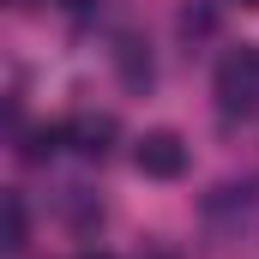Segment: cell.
Here are the masks:
<instances>
[{"instance_id": "obj_4", "label": "cell", "mask_w": 259, "mask_h": 259, "mask_svg": "<svg viewBox=\"0 0 259 259\" xmlns=\"http://www.w3.org/2000/svg\"><path fill=\"white\" fill-rule=\"evenodd\" d=\"M0 247L6 253H24V199L6 193V229H0Z\"/></svg>"}, {"instance_id": "obj_5", "label": "cell", "mask_w": 259, "mask_h": 259, "mask_svg": "<svg viewBox=\"0 0 259 259\" xmlns=\"http://www.w3.org/2000/svg\"><path fill=\"white\" fill-rule=\"evenodd\" d=\"M115 61H121V78L127 84H151V55H139V42H121Z\"/></svg>"}, {"instance_id": "obj_3", "label": "cell", "mask_w": 259, "mask_h": 259, "mask_svg": "<svg viewBox=\"0 0 259 259\" xmlns=\"http://www.w3.org/2000/svg\"><path fill=\"white\" fill-rule=\"evenodd\" d=\"M66 139H78V151H84V157H103V151H109V139H115V121H109V115H84V121H72V127H66Z\"/></svg>"}, {"instance_id": "obj_1", "label": "cell", "mask_w": 259, "mask_h": 259, "mask_svg": "<svg viewBox=\"0 0 259 259\" xmlns=\"http://www.w3.org/2000/svg\"><path fill=\"white\" fill-rule=\"evenodd\" d=\"M217 109L223 115L259 109V49H229L217 61Z\"/></svg>"}, {"instance_id": "obj_7", "label": "cell", "mask_w": 259, "mask_h": 259, "mask_svg": "<svg viewBox=\"0 0 259 259\" xmlns=\"http://www.w3.org/2000/svg\"><path fill=\"white\" fill-rule=\"evenodd\" d=\"M78 259H109V253H78Z\"/></svg>"}, {"instance_id": "obj_2", "label": "cell", "mask_w": 259, "mask_h": 259, "mask_svg": "<svg viewBox=\"0 0 259 259\" xmlns=\"http://www.w3.org/2000/svg\"><path fill=\"white\" fill-rule=\"evenodd\" d=\"M133 163H139V175H151V181H175V175L187 169V145H181V133L157 127V133H145V139H139Z\"/></svg>"}, {"instance_id": "obj_6", "label": "cell", "mask_w": 259, "mask_h": 259, "mask_svg": "<svg viewBox=\"0 0 259 259\" xmlns=\"http://www.w3.org/2000/svg\"><path fill=\"white\" fill-rule=\"evenodd\" d=\"M55 6H84V0H55Z\"/></svg>"}]
</instances>
